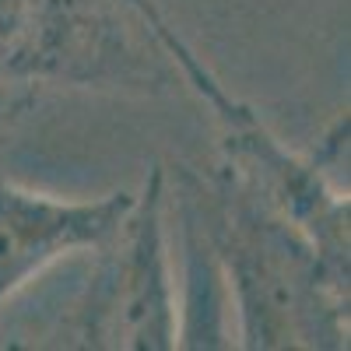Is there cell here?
I'll return each mask as SVG.
<instances>
[{
	"mask_svg": "<svg viewBox=\"0 0 351 351\" xmlns=\"http://www.w3.org/2000/svg\"><path fill=\"white\" fill-rule=\"evenodd\" d=\"M169 204L186 211L208 239L236 316V348L344 351L348 281L274 204L232 169L165 165Z\"/></svg>",
	"mask_w": 351,
	"mask_h": 351,
	"instance_id": "obj_1",
	"label": "cell"
},
{
	"mask_svg": "<svg viewBox=\"0 0 351 351\" xmlns=\"http://www.w3.org/2000/svg\"><path fill=\"white\" fill-rule=\"evenodd\" d=\"M155 0H0V88L162 95L180 81Z\"/></svg>",
	"mask_w": 351,
	"mask_h": 351,
	"instance_id": "obj_2",
	"label": "cell"
},
{
	"mask_svg": "<svg viewBox=\"0 0 351 351\" xmlns=\"http://www.w3.org/2000/svg\"><path fill=\"white\" fill-rule=\"evenodd\" d=\"M162 46L169 49L176 74L211 106L218 120L221 165L250 183L267 204L299 225L334 271L351 274L348 239V190L334 183V169L348 155V112L327 127L313 152H295L267 127V120L243 99H236L204 64V56L183 39L165 14L158 21Z\"/></svg>",
	"mask_w": 351,
	"mask_h": 351,
	"instance_id": "obj_3",
	"label": "cell"
},
{
	"mask_svg": "<svg viewBox=\"0 0 351 351\" xmlns=\"http://www.w3.org/2000/svg\"><path fill=\"white\" fill-rule=\"evenodd\" d=\"M92 274L64 306L60 319L36 344L84 351H172L180 334L169 260V186L155 162L134 208L99 246Z\"/></svg>",
	"mask_w": 351,
	"mask_h": 351,
	"instance_id": "obj_4",
	"label": "cell"
},
{
	"mask_svg": "<svg viewBox=\"0 0 351 351\" xmlns=\"http://www.w3.org/2000/svg\"><path fill=\"white\" fill-rule=\"evenodd\" d=\"M137 190L60 197L0 176V313L39 274L112 239Z\"/></svg>",
	"mask_w": 351,
	"mask_h": 351,
	"instance_id": "obj_5",
	"label": "cell"
},
{
	"mask_svg": "<svg viewBox=\"0 0 351 351\" xmlns=\"http://www.w3.org/2000/svg\"><path fill=\"white\" fill-rule=\"evenodd\" d=\"M169 218L180 228L183 250V302H180V334L176 348H236L228 334V291L218 271V260L204 239L200 225L169 204Z\"/></svg>",
	"mask_w": 351,
	"mask_h": 351,
	"instance_id": "obj_6",
	"label": "cell"
},
{
	"mask_svg": "<svg viewBox=\"0 0 351 351\" xmlns=\"http://www.w3.org/2000/svg\"><path fill=\"white\" fill-rule=\"evenodd\" d=\"M32 92L28 88H0V144L11 137V130L18 127V120L32 106Z\"/></svg>",
	"mask_w": 351,
	"mask_h": 351,
	"instance_id": "obj_7",
	"label": "cell"
}]
</instances>
